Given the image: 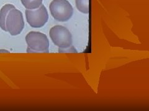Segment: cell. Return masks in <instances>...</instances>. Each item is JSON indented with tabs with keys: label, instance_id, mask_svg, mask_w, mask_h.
Segmentation results:
<instances>
[{
	"label": "cell",
	"instance_id": "cell-7",
	"mask_svg": "<svg viewBox=\"0 0 149 111\" xmlns=\"http://www.w3.org/2000/svg\"><path fill=\"white\" fill-rule=\"evenodd\" d=\"M21 1L26 9L34 10L42 4L43 0H21Z\"/></svg>",
	"mask_w": 149,
	"mask_h": 111
},
{
	"label": "cell",
	"instance_id": "cell-6",
	"mask_svg": "<svg viewBox=\"0 0 149 111\" xmlns=\"http://www.w3.org/2000/svg\"><path fill=\"white\" fill-rule=\"evenodd\" d=\"M15 8V6L11 4H6L1 8L0 10V27L4 31L8 32L6 27V19L8 14L11 9Z\"/></svg>",
	"mask_w": 149,
	"mask_h": 111
},
{
	"label": "cell",
	"instance_id": "cell-5",
	"mask_svg": "<svg viewBox=\"0 0 149 111\" xmlns=\"http://www.w3.org/2000/svg\"><path fill=\"white\" fill-rule=\"evenodd\" d=\"M26 21L29 25L33 28H40L45 25L49 19L47 10L44 5H42L34 10H26Z\"/></svg>",
	"mask_w": 149,
	"mask_h": 111
},
{
	"label": "cell",
	"instance_id": "cell-3",
	"mask_svg": "<svg viewBox=\"0 0 149 111\" xmlns=\"http://www.w3.org/2000/svg\"><path fill=\"white\" fill-rule=\"evenodd\" d=\"M49 35L54 45L60 49L67 48L72 46V35L66 27L55 25L50 29Z\"/></svg>",
	"mask_w": 149,
	"mask_h": 111
},
{
	"label": "cell",
	"instance_id": "cell-1",
	"mask_svg": "<svg viewBox=\"0 0 149 111\" xmlns=\"http://www.w3.org/2000/svg\"><path fill=\"white\" fill-rule=\"evenodd\" d=\"M27 53H49V41L47 35L39 32H30L26 36Z\"/></svg>",
	"mask_w": 149,
	"mask_h": 111
},
{
	"label": "cell",
	"instance_id": "cell-9",
	"mask_svg": "<svg viewBox=\"0 0 149 111\" xmlns=\"http://www.w3.org/2000/svg\"><path fill=\"white\" fill-rule=\"evenodd\" d=\"M2 52H7V53H8L9 51H6V50H4V49L0 50V53H2Z\"/></svg>",
	"mask_w": 149,
	"mask_h": 111
},
{
	"label": "cell",
	"instance_id": "cell-4",
	"mask_svg": "<svg viewBox=\"0 0 149 111\" xmlns=\"http://www.w3.org/2000/svg\"><path fill=\"white\" fill-rule=\"evenodd\" d=\"M7 31L12 36L19 35L24 27V21L21 11L16 8L9 11L6 19Z\"/></svg>",
	"mask_w": 149,
	"mask_h": 111
},
{
	"label": "cell",
	"instance_id": "cell-2",
	"mask_svg": "<svg viewBox=\"0 0 149 111\" xmlns=\"http://www.w3.org/2000/svg\"><path fill=\"white\" fill-rule=\"evenodd\" d=\"M51 15L59 22H67L73 14V8L67 0H53L49 5Z\"/></svg>",
	"mask_w": 149,
	"mask_h": 111
},
{
	"label": "cell",
	"instance_id": "cell-8",
	"mask_svg": "<svg viewBox=\"0 0 149 111\" xmlns=\"http://www.w3.org/2000/svg\"><path fill=\"white\" fill-rule=\"evenodd\" d=\"M75 3L79 11L85 14L89 13V0H75Z\"/></svg>",
	"mask_w": 149,
	"mask_h": 111
}]
</instances>
